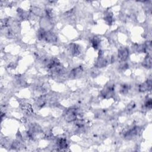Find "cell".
Wrapping results in <instances>:
<instances>
[{
	"instance_id": "cell-1",
	"label": "cell",
	"mask_w": 152,
	"mask_h": 152,
	"mask_svg": "<svg viewBox=\"0 0 152 152\" xmlns=\"http://www.w3.org/2000/svg\"><path fill=\"white\" fill-rule=\"evenodd\" d=\"M115 95V85L108 83L101 91V96L105 99H109L113 97Z\"/></svg>"
},
{
	"instance_id": "cell-2",
	"label": "cell",
	"mask_w": 152,
	"mask_h": 152,
	"mask_svg": "<svg viewBox=\"0 0 152 152\" xmlns=\"http://www.w3.org/2000/svg\"><path fill=\"white\" fill-rule=\"evenodd\" d=\"M110 62V58H109L108 56L105 57L103 51L99 50L98 53V57L96 61V63H95L94 66L99 68H103L108 66Z\"/></svg>"
},
{
	"instance_id": "cell-3",
	"label": "cell",
	"mask_w": 152,
	"mask_h": 152,
	"mask_svg": "<svg viewBox=\"0 0 152 152\" xmlns=\"http://www.w3.org/2000/svg\"><path fill=\"white\" fill-rule=\"evenodd\" d=\"M78 110L75 108H70L67 109L64 113V118L68 122H75L77 119Z\"/></svg>"
},
{
	"instance_id": "cell-4",
	"label": "cell",
	"mask_w": 152,
	"mask_h": 152,
	"mask_svg": "<svg viewBox=\"0 0 152 152\" xmlns=\"http://www.w3.org/2000/svg\"><path fill=\"white\" fill-rule=\"evenodd\" d=\"M141 128L138 126H135L127 130L124 134V137L127 140H132L135 138L140 133Z\"/></svg>"
},
{
	"instance_id": "cell-5",
	"label": "cell",
	"mask_w": 152,
	"mask_h": 152,
	"mask_svg": "<svg viewBox=\"0 0 152 152\" xmlns=\"http://www.w3.org/2000/svg\"><path fill=\"white\" fill-rule=\"evenodd\" d=\"M68 51L71 55L77 56L80 54L82 49L80 46L79 44L72 43L68 46Z\"/></svg>"
},
{
	"instance_id": "cell-6",
	"label": "cell",
	"mask_w": 152,
	"mask_h": 152,
	"mask_svg": "<svg viewBox=\"0 0 152 152\" xmlns=\"http://www.w3.org/2000/svg\"><path fill=\"white\" fill-rule=\"evenodd\" d=\"M40 26L41 29H43L46 31H51L50 30L52 27L51 20L46 17H42L40 20Z\"/></svg>"
},
{
	"instance_id": "cell-7",
	"label": "cell",
	"mask_w": 152,
	"mask_h": 152,
	"mask_svg": "<svg viewBox=\"0 0 152 152\" xmlns=\"http://www.w3.org/2000/svg\"><path fill=\"white\" fill-rule=\"evenodd\" d=\"M129 54V51L128 48L126 47H122L118 50V57L122 62H125L128 60Z\"/></svg>"
},
{
	"instance_id": "cell-8",
	"label": "cell",
	"mask_w": 152,
	"mask_h": 152,
	"mask_svg": "<svg viewBox=\"0 0 152 152\" xmlns=\"http://www.w3.org/2000/svg\"><path fill=\"white\" fill-rule=\"evenodd\" d=\"M83 68L82 66H78L75 68H74L70 72L69 76L72 79L77 78L81 76L83 72Z\"/></svg>"
},
{
	"instance_id": "cell-9",
	"label": "cell",
	"mask_w": 152,
	"mask_h": 152,
	"mask_svg": "<svg viewBox=\"0 0 152 152\" xmlns=\"http://www.w3.org/2000/svg\"><path fill=\"white\" fill-rule=\"evenodd\" d=\"M44 40L49 44L55 43L57 41V36L51 31H46Z\"/></svg>"
},
{
	"instance_id": "cell-10",
	"label": "cell",
	"mask_w": 152,
	"mask_h": 152,
	"mask_svg": "<svg viewBox=\"0 0 152 152\" xmlns=\"http://www.w3.org/2000/svg\"><path fill=\"white\" fill-rule=\"evenodd\" d=\"M152 83L151 80H147L139 86V90L140 92H146L151 90Z\"/></svg>"
},
{
	"instance_id": "cell-11",
	"label": "cell",
	"mask_w": 152,
	"mask_h": 152,
	"mask_svg": "<svg viewBox=\"0 0 152 152\" xmlns=\"http://www.w3.org/2000/svg\"><path fill=\"white\" fill-rule=\"evenodd\" d=\"M56 146L61 150L65 149L68 147V144L67 140L64 138H59L56 140Z\"/></svg>"
},
{
	"instance_id": "cell-12",
	"label": "cell",
	"mask_w": 152,
	"mask_h": 152,
	"mask_svg": "<svg viewBox=\"0 0 152 152\" xmlns=\"http://www.w3.org/2000/svg\"><path fill=\"white\" fill-rule=\"evenodd\" d=\"M90 44L91 47L97 50L99 49L100 44H101V39L98 36H93L91 40H90Z\"/></svg>"
},
{
	"instance_id": "cell-13",
	"label": "cell",
	"mask_w": 152,
	"mask_h": 152,
	"mask_svg": "<svg viewBox=\"0 0 152 152\" xmlns=\"http://www.w3.org/2000/svg\"><path fill=\"white\" fill-rule=\"evenodd\" d=\"M104 20L108 25H111L113 22V14L110 11H107L105 13L103 17Z\"/></svg>"
},
{
	"instance_id": "cell-14",
	"label": "cell",
	"mask_w": 152,
	"mask_h": 152,
	"mask_svg": "<svg viewBox=\"0 0 152 152\" xmlns=\"http://www.w3.org/2000/svg\"><path fill=\"white\" fill-rule=\"evenodd\" d=\"M142 65L147 69L151 68V57L150 54H147L142 63Z\"/></svg>"
},
{
	"instance_id": "cell-15",
	"label": "cell",
	"mask_w": 152,
	"mask_h": 152,
	"mask_svg": "<svg viewBox=\"0 0 152 152\" xmlns=\"http://www.w3.org/2000/svg\"><path fill=\"white\" fill-rule=\"evenodd\" d=\"M46 103V96H42L37 99V101L36 102V105H37V106L39 108H41L45 106Z\"/></svg>"
},
{
	"instance_id": "cell-16",
	"label": "cell",
	"mask_w": 152,
	"mask_h": 152,
	"mask_svg": "<svg viewBox=\"0 0 152 152\" xmlns=\"http://www.w3.org/2000/svg\"><path fill=\"white\" fill-rule=\"evenodd\" d=\"M131 89V86L128 84H123L121 86L120 92L121 94H127Z\"/></svg>"
},
{
	"instance_id": "cell-17",
	"label": "cell",
	"mask_w": 152,
	"mask_h": 152,
	"mask_svg": "<svg viewBox=\"0 0 152 152\" xmlns=\"http://www.w3.org/2000/svg\"><path fill=\"white\" fill-rule=\"evenodd\" d=\"M17 13L20 18H22V19H27L29 17V13L26 11H24L23 10L21 9V8H18L17 9Z\"/></svg>"
},
{
	"instance_id": "cell-18",
	"label": "cell",
	"mask_w": 152,
	"mask_h": 152,
	"mask_svg": "<svg viewBox=\"0 0 152 152\" xmlns=\"http://www.w3.org/2000/svg\"><path fill=\"white\" fill-rule=\"evenodd\" d=\"M46 31L43 29L40 28L37 32V37L39 40H44Z\"/></svg>"
},
{
	"instance_id": "cell-19",
	"label": "cell",
	"mask_w": 152,
	"mask_h": 152,
	"mask_svg": "<svg viewBox=\"0 0 152 152\" xmlns=\"http://www.w3.org/2000/svg\"><path fill=\"white\" fill-rule=\"evenodd\" d=\"M30 11H32V13L36 15H39V16H42L43 14V12L42 11V10L39 8L36 7H32L30 8Z\"/></svg>"
},
{
	"instance_id": "cell-20",
	"label": "cell",
	"mask_w": 152,
	"mask_h": 152,
	"mask_svg": "<svg viewBox=\"0 0 152 152\" xmlns=\"http://www.w3.org/2000/svg\"><path fill=\"white\" fill-rule=\"evenodd\" d=\"M45 15H46V17H48V18H49V19H51V20H52L53 17V13L52 9H51L50 8H45Z\"/></svg>"
},
{
	"instance_id": "cell-21",
	"label": "cell",
	"mask_w": 152,
	"mask_h": 152,
	"mask_svg": "<svg viewBox=\"0 0 152 152\" xmlns=\"http://www.w3.org/2000/svg\"><path fill=\"white\" fill-rule=\"evenodd\" d=\"M84 121L81 119H77L75 121V125L79 128H82L84 125Z\"/></svg>"
},
{
	"instance_id": "cell-22",
	"label": "cell",
	"mask_w": 152,
	"mask_h": 152,
	"mask_svg": "<svg viewBox=\"0 0 152 152\" xmlns=\"http://www.w3.org/2000/svg\"><path fill=\"white\" fill-rule=\"evenodd\" d=\"M144 106L146 108L150 109L152 106V101L151 98H147L144 102Z\"/></svg>"
},
{
	"instance_id": "cell-23",
	"label": "cell",
	"mask_w": 152,
	"mask_h": 152,
	"mask_svg": "<svg viewBox=\"0 0 152 152\" xmlns=\"http://www.w3.org/2000/svg\"><path fill=\"white\" fill-rule=\"evenodd\" d=\"M135 106H136V104H135V103H134V102H131V103H129V104H128V105L127 106V110H132V109H133L134 108Z\"/></svg>"
}]
</instances>
